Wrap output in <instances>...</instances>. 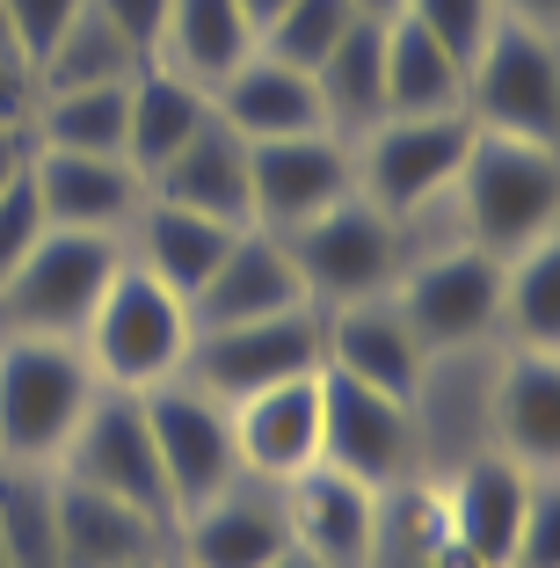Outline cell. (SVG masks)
Instances as JSON below:
<instances>
[{
  "label": "cell",
  "instance_id": "1",
  "mask_svg": "<svg viewBox=\"0 0 560 568\" xmlns=\"http://www.w3.org/2000/svg\"><path fill=\"white\" fill-rule=\"evenodd\" d=\"M451 219L495 263L531 248V241H553L560 234V146L474 132L459 183H451Z\"/></svg>",
  "mask_w": 560,
  "mask_h": 568
},
{
  "label": "cell",
  "instance_id": "38",
  "mask_svg": "<svg viewBox=\"0 0 560 568\" xmlns=\"http://www.w3.org/2000/svg\"><path fill=\"white\" fill-rule=\"evenodd\" d=\"M88 0H0V16H8V30H16V44L30 51V67L44 59L51 44H59V30H67L73 16H81Z\"/></svg>",
  "mask_w": 560,
  "mask_h": 568
},
{
  "label": "cell",
  "instance_id": "20",
  "mask_svg": "<svg viewBox=\"0 0 560 568\" xmlns=\"http://www.w3.org/2000/svg\"><path fill=\"white\" fill-rule=\"evenodd\" d=\"M292 306H314V300H306V284H298L284 241L263 234V226H241V234H233V248L218 255V270L204 277V292L190 300V328L269 321V314H292Z\"/></svg>",
  "mask_w": 560,
  "mask_h": 568
},
{
  "label": "cell",
  "instance_id": "4",
  "mask_svg": "<svg viewBox=\"0 0 560 568\" xmlns=\"http://www.w3.org/2000/svg\"><path fill=\"white\" fill-rule=\"evenodd\" d=\"M124 263L116 234H67L44 226L30 255L0 277V335H44V343H81L102 284Z\"/></svg>",
  "mask_w": 560,
  "mask_h": 568
},
{
  "label": "cell",
  "instance_id": "30",
  "mask_svg": "<svg viewBox=\"0 0 560 568\" xmlns=\"http://www.w3.org/2000/svg\"><path fill=\"white\" fill-rule=\"evenodd\" d=\"M495 335H502L510 351H560V234L502 255Z\"/></svg>",
  "mask_w": 560,
  "mask_h": 568
},
{
  "label": "cell",
  "instance_id": "46",
  "mask_svg": "<svg viewBox=\"0 0 560 568\" xmlns=\"http://www.w3.org/2000/svg\"><path fill=\"white\" fill-rule=\"evenodd\" d=\"M124 568H167V554H139V561H124Z\"/></svg>",
  "mask_w": 560,
  "mask_h": 568
},
{
  "label": "cell",
  "instance_id": "31",
  "mask_svg": "<svg viewBox=\"0 0 560 568\" xmlns=\"http://www.w3.org/2000/svg\"><path fill=\"white\" fill-rule=\"evenodd\" d=\"M124 88L132 81L37 95L22 132H30V146H51V153H124Z\"/></svg>",
  "mask_w": 560,
  "mask_h": 568
},
{
  "label": "cell",
  "instance_id": "37",
  "mask_svg": "<svg viewBox=\"0 0 560 568\" xmlns=\"http://www.w3.org/2000/svg\"><path fill=\"white\" fill-rule=\"evenodd\" d=\"M44 226L51 219H44V204H37V190H30V161H22V175L0 190V277L44 241Z\"/></svg>",
  "mask_w": 560,
  "mask_h": 568
},
{
  "label": "cell",
  "instance_id": "11",
  "mask_svg": "<svg viewBox=\"0 0 560 568\" xmlns=\"http://www.w3.org/2000/svg\"><path fill=\"white\" fill-rule=\"evenodd\" d=\"M320 467L349 474L364 488H394L422 474V430L400 394L357 386L343 372H320Z\"/></svg>",
  "mask_w": 560,
  "mask_h": 568
},
{
  "label": "cell",
  "instance_id": "8",
  "mask_svg": "<svg viewBox=\"0 0 560 568\" xmlns=\"http://www.w3.org/2000/svg\"><path fill=\"white\" fill-rule=\"evenodd\" d=\"M474 146V118H386L364 139H349L357 153V197H371L386 219H422L429 204H445L459 183V161Z\"/></svg>",
  "mask_w": 560,
  "mask_h": 568
},
{
  "label": "cell",
  "instance_id": "6",
  "mask_svg": "<svg viewBox=\"0 0 560 568\" xmlns=\"http://www.w3.org/2000/svg\"><path fill=\"white\" fill-rule=\"evenodd\" d=\"M466 118L474 132L560 146V37L517 16L495 22L466 67Z\"/></svg>",
  "mask_w": 560,
  "mask_h": 568
},
{
  "label": "cell",
  "instance_id": "39",
  "mask_svg": "<svg viewBox=\"0 0 560 568\" xmlns=\"http://www.w3.org/2000/svg\"><path fill=\"white\" fill-rule=\"evenodd\" d=\"M30 102H37V67H30V51L16 44L8 16H0V132H22Z\"/></svg>",
  "mask_w": 560,
  "mask_h": 568
},
{
  "label": "cell",
  "instance_id": "10",
  "mask_svg": "<svg viewBox=\"0 0 560 568\" xmlns=\"http://www.w3.org/2000/svg\"><path fill=\"white\" fill-rule=\"evenodd\" d=\"M59 474L81 488L132 503L146 518H161L175 532V510H167V481L161 459H153V430H146V394H124V386H95L88 416L73 423L67 452H59Z\"/></svg>",
  "mask_w": 560,
  "mask_h": 568
},
{
  "label": "cell",
  "instance_id": "18",
  "mask_svg": "<svg viewBox=\"0 0 560 568\" xmlns=\"http://www.w3.org/2000/svg\"><path fill=\"white\" fill-rule=\"evenodd\" d=\"M320 372H343L357 386L415 402L429 351L415 343V328L400 321L394 300H349V306H320Z\"/></svg>",
  "mask_w": 560,
  "mask_h": 568
},
{
  "label": "cell",
  "instance_id": "42",
  "mask_svg": "<svg viewBox=\"0 0 560 568\" xmlns=\"http://www.w3.org/2000/svg\"><path fill=\"white\" fill-rule=\"evenodd\" d=\"M502 16H517V22H539V30H553L560 22V0H495Z\"/></svg>",
  "mask_w": 560,
  "mask_h": 568
},
{
  "label": "cell",
  "instance_id": "32",
  "mask_svg": "<svg viewBox=\"0 0 560 568\" xmlns=\"http://www.w3.org/2000/svg\"><path fill=\"white\" fill-rule=\"evenodd\" d=\"M0 554L8 568H67L59 561V474L0 459Z\"/></svg>",
  "mask_w": 560,
  "mask_h": 568
},
{
  "label": "cell",
  "instance_id": "14",
  "mask_svg": "<svg viewBox=\"0 0 560 568\" xmlns=\"http://www.w3.org/2000/svg\"><path fill=\"white\" fill-rule=\"evenodd\" d=\"M292 547V525H284V496L269 481H233L218 488L212 503L182 510L175 532H167V554L182 568H269Z\"/></svg>",
  "mask_w": 560,
  "mask_h": 568
},
{
  "label": "cell",
  "instance_id": "21",
  "mask_svg": "<svg viewBox=\"0 0 560 568\" xmlns=\"http://www.w3.org/2000/svg\"><path fill=\"white\" fill-rule=\"evenodd\" d=\"M277 496H284V525H292L298 554H314L320 568H364L371 518H379V488L349 481V474H335V467H306L298 481H284Z\"/></svg>",
  "mask_w": 560,
  "mask_h": 568
},
{
  "label": "cell",
  "instance_id": "34",
  "mask_svg": "<svg viewBox=\"0 0 560 568\" xmlns=\"http://www.w3.org/2000/svg\"><path fill=\"white\" fill-rule=\"evenodd\" d=\"M349 22H357V8H349V0H284V16L255 37V51H263V59H277V67L314 73Z\"/></svg>",
  "mask_w": 560,
  "mask_h": 568
},
{
  "label": "cell",
  "instance_id": "9",
  "mask_svg": "<svg viewBox=\"0 0 560 568\" xmlns=\"http://www.w3.org/2000/svg\"><path fill=\"white\" fill-rule=\"evenodd\" d=\"M306 372H320V306H292V314H269V321H233V328H197L175 379H190L218 408H233L247 394H263V386L306 379Z\"/></svg>",
  "mask_w": 560,
  "mask_h": 568
},
{
  "label": "cell",
  "instance_id": "3",
  "mask_svg": "<svg viewBox=\"0 0 560 568\" xmlns=\"http://www.w3.org/2000/svg\"><path fill=\"white\" fill-rule=\"evenodd\" d=\"M88 402H95V372H88L81 343L0 335V459L59 467Z\"/></svg>",
  "mask_w": 560,
  "mask_h": 568
},
{
  "label": "cell",
  "instance_id": "35",
  "mask_svg": "<svg viewBox=\"0 0 560 568\" xmlns=\"http://www.w3.org/2000/svg\"><path fill=\"white\" fill-rule=\"evenodd\" d=\"M400 16H408L415 30L437 37L459 67H474V51L488 44V30L502 22V8H495V0H400Z\"/></svg>",
  "mask_w": 560,
  "mask_h": 568
},
{
  "label": "cell",
  "instance_id": "5",
  "mask_svg": "<svg viewBox=\"0 0 560 568\" xmlns=\"http://www.w3.org/2000/svg\"><path fill=\"white\" fill-rule=\"evenodd\" d=\"M284 255H292L298 284H306V300L314 306H349V300H386L408 263V234H400V219H386L371 197L349 190L343 204L314 212L306 226L277 234Z\"/></svg>",
  "mask_w": 560,
  "mask_h": 568
},
{
  "label": "cell",
  "instance_id": "28",
  "mask_svg": "<svg viewBox=\"0 0 560 568\" xmlns=\"http://www.w3.org/2000/svg\"><path fill=\"white\" fill-rule=\"evenodd\" d=\"M247 51H255V30L241 22L233 0H167L153 67L182 73V81H197V88H218Z\"/></svg>",
  "mask_w": 560,
  "mask_h": 568
},
{
  "label": "cell",
  "instance_id": "29",
  "mask_svg": "<svg viewBox=\"0 0 560 568\" xmlns=\"http://www.w3.org/2000/svg\"><path fill=\"white\" fill-rule=\"evenodd\" d=\"M466 110V67L408 16H386V118H451Z\"/></svg>",
  "mask_w": 560,
  "mask_h": 568
},
{
  "label": "cell",
  "instance_id": "19",
  "mask_svg": "<svg viewBox=\"0 0 560 568\" xmlns=\"http://www.w3.org/2000/svg\"><path fill=\"white\" fill-rule=\"evenodd\" d=\"M226 423H233V452H241L247 481H269V488L298 481L306 467H320V372L233 402Z\"/></svg>",
  "mask_w": 560,
  "mask_h": 568
},
{
  "label": "cell",
  "instance_id": "43",
  "mask_svg": "<svg viewBox=\"0 0 560 568\" xmlns=\"http://www.w3.org/2000/svg\"><path fill=\"white\" fill-rule=\"evenodd\" d=\"M233 8H241V22H247V30H255V37H263L269 22L284 16V0H233Z\"/></svg>",
  "mask_w": 560,
  "mask_h": 568
},
{
  "label": "cell",
  "instance_id": "24",
  "mask_svg": "<svg viewBox=\"0 0 560 568\" xmlns=\"http://www.w3.org/2000/svg\"><path fill=\"white\" fill-rule=\"evenodd\" d=\"M146 197L204 212V219H226V226H247V139H233L218 118H204L197 139L175 146L146 175Z\"/></svg>",
  "mask_w": 560,
  "mask_h": 568
},
{
  "label": "cell",
  "instance_id": "33",
  "mask_svg": "<svg viewBox=\"0 0 560 568\" xmlns=\"http://www.w3.org/2000/svg\"><path fill=\"white\" fill-rule=\"evenodd\" d=\"M146 67L124 37L110 30V16H102L95 0H88L81 16L59 30V44L37 59V95H59V88H102V81H132V73Z\"/></svg>",
  "mask_w": 560,
  "mask_h": 568
},
{
  "label": "cell",
  "instance_id": "41",
  "mask_svg": "<svg viewBox=\"0 0 560 568\" xmlns=\"http://www.w3.org/2000/svg\"><path fill=\"white\" fill-rule=\"evenodd\" d=\"M22 161H30V132H0V190L22 175Z\"/></svg>",
  "mask_w": 560,
  "mask_h": 568
},
{
  "label": "cell",
  "instance_id": "36",
  "mask_svg": "<svg viewBox=\"0 0 560 568\" xmlns=\"http://www.w3.org/2000/svg\"><path fill=\"white\" fill-rule=\"evenodd\" d=\"M510 568H560V481L553 474H531V503H525V525H517Z\"/></svg>",
  "mask_w": 560,
  "mask_h": 568
},
{
  "label": "cell",
  "instance_id": "48",
  "mask_svg": "<svg viewBox=\"0 0 560 568\" xmlns=\"http://www.w3.org/2000/svg\"><path fill=\"white\" fill-rule=\"evenodd\" d=\"M0 568H8V554H0Z\"/></svg>",
  "mask_w": 560,
  "mask_h": 568
},
{
  "label": "cell",
  "instance_id": "22",
  "mask_svg": "<svg viewBox=\"0 0 560 568\" xmlns=\"http://www.w3.org/2000/svg\"><path fill=\"white\" fill-rule=\"evenodd\" d=\"M212 118L226 124L233 139H292V132H328L320 118V95H314V73L277 67L263 51H247L241 67L212 88Z\"/></svg>",
  "mask_w": 560,
  "mask_h": 568
},
{
  "label": "cell",
  "instance_id": "45",
  "mask_svg": "<svg viewBox=\"0 0 560 568\" xmlns=\"http://www.w3.org/2000/svg\"><path fill=\"white\" fill-rule=\"evenodd\" d=\"M269 568H320V561H314V554H298V547H284V554H277Z\"/></svg>",
  "mask_w": 560,
  "mask_h": 568
},
{
  "label": "cell",
  "instance_id": "44",
  "mask_svg": "<svg viewBox=\"0 0 560 568\" xmlns=\"http://www.w3.org/2000/svg\"><path fill=\"white\" fill-rule=\"evenodd\" d=\"M357 16H371V22H386V16H400V0H349Z\"/></svg>",
  "mask_w": 560,
  "mask_h": 568
},
{
  "label": "cell",
  "instance_id": "15",
  "mask_svg": "<svg viewBox=\"0 0 560 568\" xmlns=\"http://www.w3.org/2000/svg\"><path fill=\"white\" fill-rule=\"evenodd\" d=\"M30 190L44 204L51 226L67 234H116L139 219L146 204V175H139L124 153H51V146H30Z\"/></svg>",
  "mask_w": 560,
  "mask_h": 568
},
{
  "label": "cell",
  "instance_id": "7",
  "mask_svg": "<svg viewBox=\"0 0 560 568\" xmlns=\"http://www.w3.org/2000/svg\"><path fill=\"white\" fill-rule=\"evenodd\" d=\"M400 321L415 328L429 357H466L495 343V300H502V263L474 241H445V248H408L394 292Z\"/></svg>",
  "mask_w": 560,
  "mask_h": 568
},
{
  "label": "cell",
  "instance_id": "40",
  "mask_svg": "<svg viewBox=\"0 0 560 568\" xmlns=\"http://www.w3.org/2000/svg\"><path fill=\"white\" fill-rule=\"evenodd\" d=\"M95 8L110 16V30L124 37L139 59H153V44H161V22H167V0H95Z\"/></svg>",
  "mask_w": 560,
  "mask_h": 568
},
{
  "label": "cell",
  "instance_id": "2",
  "mask_svg": "<svg viewBox=\"0 0 560 568\" xmlns=\"http://www.w3.org/2000/svg\"><path fill=\"white\" fill-rule=\"evenodd\" d=\"M190 335H197V328H190V306H182L167 284H153L146 270L124 255L116 277L102 284L88 328H81V357H88V372H95V386L153 394V386H167L182 372Z\"/></svg>",
  "mask_w": 560,
  "mask_h": 568
},
{
  "label": "cell",
  "instance_id": "23",
  "mask_svg": "<svg viewBox=\"0 0 560 568\" xmlns=\"http://www.w3.org/2000/svg\"><path fill=\"white\" fill-rule=\"evenodd\" d=\"M233 234H241V226H226V219H204V212H182V204H153L146 197L139 219L124 226V255L190 306L204 292V277L218 270V255L233 248Z\"/></svg>",
  "mask_w": 560,
  "mask_h": 568
},
{
  "label": "cell",
  "instance_id": "17",
  "mask_svg": "<svg viewBox=\"0 0 560 568\" xmlns=\"http://www.w3.org/2000/svg\"><path fill=\"white\" fill-rule=\"evenodd\" d=\"M429 481H437V503H445V532L480 568H510L517 525H525V503H531V467H517L502 452H466L459 467L429 474Z\"/></svg>",
  "mask_w": 560,
  "mask_h": 568
},
{
  "label": "cell",
  "instance_id": "16",
  "mask_svg": "<svg viewBox=\"0 0 560 568\" xmlns=\"http://www.w3.org/2000/svg\"><path fill=\"white\" fill-rule=\"evenodd\" d=\"M488 452L517 459L531 474L560 467V351H502L480 394Z\"/></svg>",
  "mask_w": 560,
  "mask_h": 568
},
{
  "label": "cell",
  "instance_id": "26",
  "mask_svg": "<svg viewBox=\"0 0 560 568\" xmlns=\"http://www.w3.org/2000/svg\"><path fill=\"white\" fill-rule=\"evenodd\" d=\"M204 118H212V88L182 81V73H167V67L146 59V67L132 73V88H124V161H132L139 175H153L175 146L197 139Z\"/></svg>",
  "mask_w": 560,
  "mask_h": 568
},
{
  "label": "cell",
  "instance_id": "25",
  "mask_svg": "<svg viewBox=\"0 0 560 568\" xmlns=\"http://www.w3.org/2000/svg\"><path fill=\"white\" fill-rule=\"evenodd\" d=\"M139 554H167V525L59 474V561L67 568H124Z\"/></svg>",
  "mask_w": 560,
  "mask_h": 568
},
{
  "label": "cell",
  "instance_id": "13",
  "mask_svg": "<svg viewBox=\"0 0 560 568\" xmlns=\"http://www.w3.org/2000/svg\"><path fill=\"white\" fill-rule=\"evenodd\" d=\"M146 430H153V459L167 481V510H197L218 488L241 481V452H233V423L212 394H197L190 379H167L146 394Z\"/></svg>",
  "mask_w": 560,
  "mask_h": 568
},
{
  "label": "cell",
  "instance_id": "12",
  "mask_svg": "<svg viewBox=\"0 0 560 568\" xmlns=\"http://www.w3.org/2000/svg\"><path fill=\"white\" fill-rule=\"evenodd\" d=\"M349 190H357V153L343 132H292L247 146V226L263 234H292Z\"/></svg>",
  "mask_w": 560,
  "mask_h": 568
},
{
  "label": "cell",
  "instance_id": "47",
  "mask_svg": "<svg viewBox=\"0 0 560 568\" xmlns=\"http://www.w3.org/2000/svg\"><path fill=\"white\" fill-rule=\"evenodd\" d=\"M167 568H182V561H175V554H167Z\"/></svg>",
  "mask_w": 560,
  "mask_h": 568
},
{
  "label": "cell",
  "instance_id": "27",
  "mask_svg": "<svg viewBox=\"0 0 560 568\" xmlns=\"http://www.w3.org/2000/svg\"><path fill=\"white\" fill-rule=\"evenodd\" d=\"M314 95L328 132L343 139H364L371 124H386V22L357 16L335 37V51L314 67Z\"/></svg>",
  "mask_w": 560,
  "mask_h": 568
}]
</instances>
